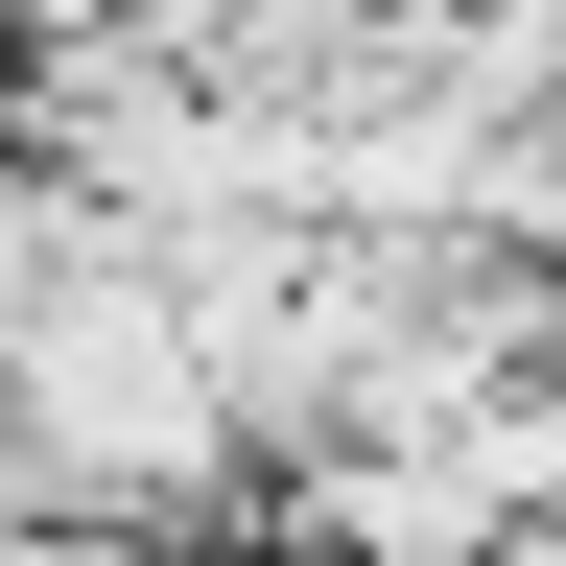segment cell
<instances>
[{"label": "cell", "instance_id": "7a4b0ae2", "mask_svg": "<svg viewBox=\"0 0 566 566\" xmlns=\"http://www.w3.org/2000/svg\"><path fill=\"white\" fill-rule=\"evenodd\" d=\"M0 24H71V0H0Z\"/></svg>", "mask_w": 566, "mask_h": 566}, {"label": "cell", "instance_id": "6da1fadb", "mask_svg": "<svg viewBox=\"0 0 566 566\" xmlns=\"http://www.w3.org/2000/svg\"><path fill=\"white\" fill-rule=\"evenodd\" d=\"M0 449H24L48 520H142V543H189L212 495H237V378H212V331H189V260L166 237H71L24 307H0Z\"/></svg>", "mask_w": 566, "mask_h": 566}, {"label": "cell", "instance_id": "3957f363", "mask_svg": "<svg viewBox=\"0 0 566 566\" xmlns=\"http://www.w3.org/2000/svg\"><path fill=\"white\" fill-rule=\"evenodd\" d=\"M0 48H24V24H0Z\"/></svg>", "mask_w": 566, "mask_h": 566}]
</instances>
